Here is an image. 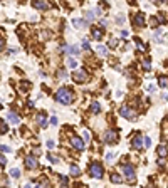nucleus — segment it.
<instances>
[{
    "label": "nucleus",
    "instance_id": "nucleus-2",
    "mask_svg": "<svg viewBox=\"0 0 168 188\" xmlns=\"http://www.w3.org/2000/svg\"><path fill=\"white\" fill-rule=\"evenodd\" d=\"M89 173L93 178H101L103 176V166L99 163H91L89 165Z\"/></svg>",
    "mask_w": 168,
    "mask_h": 188
},
{
    "label": "nucleus",
    "instance_id": "nucleus-27",
    "mask_svg": "<svg viewBox=\"0 0 168 188\" xmlns=\"http://www.w3.org/2000/svg\"><path fill=\"white\" fill-rule=\"evenodd\" d=\"M136 45H138L140 50H146V45H145L143 42H140V40H136Z\"/></svg>",
    "mask_w": 168,
    "mask_h": 188
},
{
    "label": "nucleus",
    "instance_id": "nucleus-29",
    "mask_svg": "<svg viewBox=\"0 0 168 188\" xmlns=\"http://www.w3.org/2000/svg\"><path fill=\"white\" fill-rule=\"evenodd\" d=\"M94 19V13L93 12H86V20H93Z\"/></svg>",
    "mask_w": 168,
    "mask_h": 188
},
{
    "label": "nucleus",
    "instance_id": "nucleus-28",
    "mask_svg": "<svg viewBox=\"0 0 168 188\" xmlns=\"http://www.w3.org/2000/svg\"><path fill=\"white\" fill-rule=\"evenodd\" d=\"M83 134H84V139H86V141H89V139H91V131L84 129V133H83Z\"/></svg>",
    "mask_w": 168,
    "mask_h": 188
},
{
    "label": "nucleus",
    "instance_id": "nucleus-5",
    "mask_svg": "<svg viewBox=\"0 0 168 188\" xmlns=\"http://www.w3.org/2000/svg\"><path fill=\"white\" fill-rule=\"evenodd\" d=\"M123 171L124 175L129 178V181H135V168L131 165H123Z\"/></svg>",
    "mask_w": 168,
    "mask_h": 188
},
{
    "label": "nucleus",
    "instance_id": "nucleus-31",
    "mask_svg": "<svg viewBox=\"0 0 168 188\" xmlns=\"http://www.w3.org/2000/svg\"><path fill=\"white\" fill-rule=\"evenodd\" d=\"M5 163H7V160H5V156L2 155V158H0V165H2V166H5Z\"/></svg>",
    "mask_w": 168,
    "mask_h": 188
},
{
    "label": "nucleus",
    "instance_id": "nucleus-30",
    "mask_svg": "<svg viewBox=\"0 0 168 188\" xmlns=\"http://www.w3.org/2000/svg\"><path fill=\"white\" fill-rule=\"evenodd\" d=\"M98 52H99V54H106V47H103V45H99V47H98Z\"/></svg>",
    "mask_w": 168,
    "mask_h": 188
},
{
    "label": "nucleus",
    "instance_id": "nucleus-16",
    "mask_svg": "<svg viewBox=\"0 0 168 188\" xmlns=\"http://www.w3.org/2000/svg\"><path fill=\"white\" fill-rule=\"evenodd\" d=\"M111 181L113 183H123V178H121L119 175H116V173H113V175H111Z\"/></svg>",
    "mask_w": 168,
    "mask_h": 188
},
{
    "label": "nucleus",
    "instance_id": "nucleus-19",
    "mask_svg": "<svg viewBox=\"0 0 168 188\" xmlns=\"http://www.w3.org/2000/svg\"><path fill=\"white\" fill-rule=\"evenodd\" d=\"M79 173H81V171H79V168H78V166H76V165H71V175H74V176H78V175H79Z\"/></svg>",
    "mask_w": 168,
    "mask_h": 188
},
{
    "label": "nucleus",
    "instance_id": "nucleus-3",
    "mask_svg": "<svg viewBox=\"0 0 168 188\" xmlns=\"http://www.w3.org/2000/svg\"><path fill=\"white\" fill-rule=\"evenodd\" d=\"M72 77H74L76 82H86V79H88V74H86L84 69H78L74 74H72Z\"/></svg>",
    "mask_w": 168,
    "mask_h": 188
},
{
    "label": "nucleus",
    "instance_id": "nucleus-23",
    "mask_svg": "<svg viewBox=\"0 0 168 188\" xmlns=\"http://www.w3.org/2000/svg\"><path fill=\"white\" fill-rule=\"evenodd\" d=\"M156 20H158V24H163V22L166 20V19H165V13L160 12V13H158V17H156Z\"/></svg>",
    "mask_w": 168,
    "mask_h": 188
},
{
    "label": "nucleus",
    "instance_id": "nucleus-39",
    "mask_svg": "<svg viewBox=\"0 0 168 188\" xmlns=\"http://www.w3.org/2000/svg\"><path fill=\"white\" fill-rule=\"evenodd\" d=\"M109 47H116V40H111V42H109Z\"/></svg>",
    "mask_w": 168,
    "mask_h": 188
},
{
    "label": "nucleus",
    "instance_id": "nucleus-7",
    "mask_svg": "<svg viewBox=\"0 0 168 188\" xmlns=\"http://www.w3.org/2000/svg\"><path fill=\"white\" fill-rule=\"evenodd\" d=\"M71 143H72V146H74L76 150H84V143H83V139L81 138H78V136H72L71 138Z\"/></svg>",
    "mask_w": 168,
    "mask_h": 188
},
{
    "label": "nucleus",
    "instance_id": "nucleus-10",
    "mask_svg": "<svg viewBox=\"0 0 168 188\" xmlns=\"http://www.w3.org/2000/svg\"><path fill=\"white\" fill-rule=\"evenodd\" d=\"M32 5L35 7V8H39V10H45V8H49V3L47 2H32Z\"/></svg>",
    "mask_w": 168,
    "mask_h": 188
},
{
    "label": "nucleus",
    "instance_id": "nucleus-38",
    "mask_svg": "<svg viewBox=\"0 0 168 188\" xmlns=\"http://www.w3.org/2000/svg\"><path fill=\"white\" fill-rule=\"evenodd\" d=\"M51 124H57V118H51Z\"/></svg>",
    "mask_w": 168,
    "mask_h": 188
},
{
    "label": "nucleus",
    "instance_id": "nucleus-36",
    "mask_svg": "<svg viewBox=\"0 0 168 188\" xmlns=\"http://www.w3.org/2000/svg\"><path fill=\"white\" fill-rule=\"evenodd\" d=\"M2 151H3V153L7 151V153H8V151H10V148H8V146H5V144H2Z\"/></svg>",
    "mask_w": 168,
    "mask_h": 188
},
{
    "label": "nucleus",
    "instance_id": "nucleus-12",
    "mask_svg": "<svg viewBox=\"0 0 168 188\" xmlns=\"http://www.w3.org/2000/svg\"><path fill=\"white\" fill-rule=\"evenodd\" d=\"M131 144H133V148H135V150H141V136L136 134L135 138H133V143H131Z\"/></svg>",
    "mask_w": 168,
    "mask_h": 188
},
{
    "label": "nucleus",
    "instance_id": "nucleus-20",
    "mask_svg": "<svg viewBox=\"0 0 168 188\" xmlns=\"http://www.w3.org/2000/svg\"><path fill=\"white\" fill-rule=\"evenodd\" d=\"M158 81H160V86H161V88H166V86H168V79H166L165 76H161Z\"/></svg>",
    "mask_w": 168,
    "mask_h": 188
},
{
    "label": "nucleus",
    "instance_id": "nucleus-4",
    "mask_svg": "<svg viewBox=\"0 0 168 188\" xmlns=\"http://www.w3.org/2000/svg\"><path fill=\"white\" fill-rule=\"evenodd\" d=\"M116 139H118V134H116L114 131H106V133H104V136H103L104 143H116Z\"/></svg>",
    "mask_w": 168,
    "mask_h": 188
},
{
    "label": "nucleus",
    "instance_id": "nucleus-41",
    "mask_svg": "<svg viewBox=\"0 0 168 188\" xmlns=\"http://www.w3.org/2000/svg\"><path fill=\"white\" fill-rule=\"evenodd\" d=\"M24 188H30V185H25V186H24Z\"/></svg>",
    "mask_w": 168,
    "mask_h": 188
},
{
    "label": "nucleus",
    "instance_id": "nucleus-40",
    "mask_svg": "<svg viewBox=\"0 0 168 188\" xmlns=\"http://www.w3.org/2000/svg\"><path fill=\"white\" fill-rule=\"evenodd\" d=\"M47 146L49 148H54V141H47Z\"/></svg>",
    "mask_w": 168,
    "mask_h": 188
},
{
    "label": "nucleus",
    "instance_id": "nucleus-26",
    "mask_svg": "<svg viewBox=\"0 0 168 188\" xmlns=\"http://www.w3.org/2000/svg\"><path fill=\"white\" fill-rule=\"evenodd\" d=\"M0 131H2V134H5V133H7V124H5V121L0 123Z\"/></svg>",
    "mask_w": 168,
    "mask_h": 188
},
{
    "label": "nucleus",
    "instance_id": "nucleus-32",
    "mask_svg": "<svg viewBox=\"0 0 168 188\" xmlns=\"http://www.w3.org/2000/svg\"><path fill=\"white\" fill-rule=\"evenodd\" d=\"M47 158H49V160H51V161H54V163H56V161H57V158H56V156H54V155H47Z\"/></svg>",
    "mask_w": 168,
    "mask_h": 188
},
{
    "label": "nucleus",
    "instance_id": "nucleus-17",
    "mask_svg": "<svg viewBox=\"0 0 168 188\" xmlns=\"http://www.w3.org/2000/svg\"><path fill=\"white\" fill-rule=\"evenodd\" d=\"M64 50H67V52H71V54H78V52H79V49L76 47V45H69V47H64Z\"/></svg>",
    "mask_w": 168,
    "mask_h": 188
},
{
    "label": "nucleus",
    "instance_id": "nucleus-6",
    "mask_svg": "<svg viewBox=\"0 0 168 188\" xmlns=\"http://www.w3.org/2000/svg\"><path fill=\"white\" fill-rule=\"evenodd\" d=\"M119 114L123 118H128V119H133L135 118V111H133V109H129V108H126V106H123V108L119 109Z\"/></svg>",
    "mask_w": 168,
    "mask_h": 188
},
{
    "label": "nucleus",
    "instance_id": "nucleus-1",
    "mask_svg": "<svg viewBox=\"0 0 168 188\" xmlns=\"http://www.w3.org/2000/svg\"><path fill=\"white\" fill-rule=\"evenodd\" d=\"M56 99L61 104H71L72 101H74V93H72L69 88H61L56 94Z\"/></svg>",
    "mask_w": 168,
    "mask_h": 188
},
{
    "label": "nucleus",
    "instance_id": "nucleus-25",
    "mask_svg": "<svg viewBox=\"0 0 168 188\" xmlns=\"http://www.w3.org/2000/svg\"><path fill=\"white\" fill-rule=\"evenodd\" d=\"M143 69H145V71H150V69H151V64H150L148 59H146V61H143Z\"/></svg>",
    "mask_w": 168,
    "mask_h": 188
},
{
    "label": "nucleus",
    "instance_id": "nucleus-21",
    "mask_svg": "<svg viewBox=\"0 0 168 188\" xmlns=\"http://www.w3.org/2000/svg\"><path fill=\"white\" fill-rule=\"evenodd\" d=\"M10 175H12L13 178H19V176H20V170H17V168H12V170H10Z\"/></svg>",
    "mask_w": 168,
    "mask_h": 188
},
{
    "label": "nucleus",
    "instance_id": "nucleus-22",
    "mask_svg": "<svg viewBox=\"0 0 168 188\" xmlns=\"http://www.w3.org/2000/svg\"><path fill=\"white\" fill-rule=\"evenodd\" d=\"M67 66H69L71 67V69H76V66H78V64H76V61H74V59H67Z\"/></svg>",
    "mask_w": 168,
    "mask_h": 188
},
{
    "label": "nucleus",
    "instance_id": "nucleus-13",
    "mask_svg": "<svg viewBox=\"0 0 168 188\" xmlns=\"http://www.w3.org/2000/svg\"><path fill=\"white\" fill-rule=\"evenodd\" d=\"M93 37L96 39V40H101V37H103V30L98 29V27H93Z\"/></svg>",
    "mask_w": 168,
    "mask_h": 188
},
{
    "label": "nucleus",
    "instance_id": "nucleus-24",
    "mask_svg": "<svg viewBox=\"0 0 168 188\" xmlns=\"http://www.w3.org/2000/svg\"><path fill=\"white\" fill-rule=\"evenodd\" d=\"M91 111H93L94 114L99 113V104H98V103H93V104H91Z\"/></svg>",
    "mask_w": 168,
    "mask_h": 188
},
{
    "label": "nucleus",
    "instance_id": "nucleus-34",
    "mask_svg": "<svg viewBox=\"0 0 168 188\" xmlns=\"http://www.w3.org/2000/svg\"><path fill=\"white\" fill-rule=\"evenodd\" d=\"M61 183L66 186V185H67V178H66V176H61Z\"/></svg>",
    "mask_w": 168,
    "mask_h": 188
},
{
    "label": "nucleus",
    "instance_id": "nucleus-8",
    "mask_svg": "<svg viewBox=\"0 0 168 188\" xmlns=\"http://www.w3.org/2000/svg\"><path fill=\"white\" fill-rule=\"evenodd\" d=\"M25 166L27 168H37V160L34 156H27L25 158Z\"/></svg>",
    "mask_w": 168,
    "mask_h": 188
},
{
    "label": "nucleus",
    "instance_id": "nucleus-33",
    "mask_svg": "<svg viewBox=\"0 0 168 188\" xmlns=\"http://www.w3.org/2000/svg\"><path fill=\"white\" fill-rule=\"evenodd\" d=\"M83 47H84V49H89V47H91V45H89V42H88V40H83Z\"/></svg>",
    "mask_w": 168,
    "mask_h": 188
},
{
    "label": "nucleus",
    "instance_id": "nucleus-18",
    "mask_svg": "<svg viewBox=\"0 0 168 188\" xmlns=\"http://www.w3.org/2000/svg\"><path fill=\"white\" fill-rule=\"evenodd\" d=\"M72 24H74L76 27H83V25L88 24V20H79V19H74V20H72Z\"/></svg>",
    "mask_w": 168,
    "mask_h": 188
},
{
    "label": "nucleus",
    "instance_id": "nucleus-35",
    "mask_svg": "<svg viewBox=\"0 0 168 188\" xmlns=\"http://www.w3.org/2000/svg\"><path fill=\"white\" fill-rule=\"evenodd\" d=\"M116 22H118V24H123V22H124V17H118V19H116Z\"/></svg>",
    "mask_w": 168,
    "mask_h": 188
},
{
    "label": "nucleus",
    "instance_id": "nucleus-11",
    "mask_svg": "<svg viewBox=\"0 0 168 188\" xmlns=\"http://www.w3.org/2000/svg\"><path fill=\"white\" fill-rule=\"evenodd\" d=\"M7 119L10 123H13V124H19V123H20V119H19V116H17L15 113H8L7 114Z\"/></svg>",
    "mask_w": 168,
    "mask_h": 188
},
{
    "label": "nucleus",
    "instance_id": "nucleus-15",
    "mask_svg": "<svg viewBox=\"0 0 168 188\" xmlns=\"http://www.w3.org/2000/svg\"><path fill=\"white\" fill-rule=\"evenodd\" d=\"M35 119H37V123H39L40 126H45V123H47V121H45V116H44L42 113L37 114V116H35Z\"/></svg>",
    "mask_w": 168,
    "mask_h": 188
},
{
    "label": "nucleus",
    "instance_id": "nucleus-14",
    "mask_svg": "<svg viewBox=\"0 0 168 188\" xmlns=\"http://www.w3.org/2000/svg\"><path fill=\"white\" fill-rule=\"evenodd\" d=\"M166 155H168V150L165 148V146H158V156H160V158H165L166 156Z\"/></svg>",
    "mask_w": 168,
    "mask_h": 188
},
{
    "label": "nucleus",
    "instance_id": "nucleus-37",
    "mask_svg": "<svg viewBox=\"0 0 168 188\" xmlns=\"http://www.w3.org/2000/svg\"><path fill=\"white\" fill-rule=\"evenodd\" d=\"M151 144V141H150V138H145V146H150Z\"/></svg>",
    "mask_w": 168,
    "mask_h": 188
},
{
    "label": "nucleus",
    "instance_id": "nucleus-9",
    "mask_svg": "<svg viewBox=\"0 0 168 188\" xmlns=\"http://www.w3.org/2000/svg\"><path fill=\"white\" fill-rule=\"evenodd\" d=\"M135 25L136 27H143L145 25V15L143 13H136L135 15Z\"/></svg>",
    "mask_w": 168,
    "mask_h": 188
}]
</instances>
